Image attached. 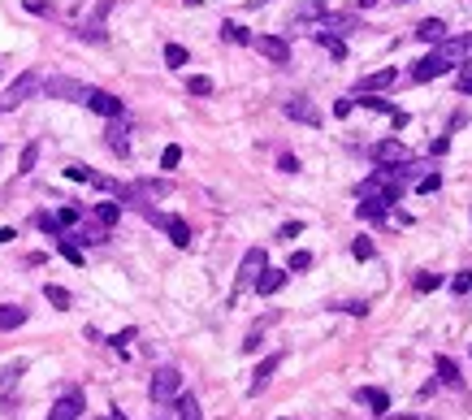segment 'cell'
Here are the masks:
<instances>
[{
  "instance_id": "6da1fadb",
  "label": "cell",
  "mask_w": 472,
  "mask_h": 420,
  "mask_svg": "<svg viewBox=\"0 0 472 420\" xmlns=\"http://www.w3.org/2000/svg\"><path fill=\"white\" fill-rule=\"evenodd\" d=\"M147 394H152V403H174L178 394H182V373L178 369H156L152 373V386H147Z\"/></svg>"
},
{
  "instance_id": "7a4b0ae2",
  "label": "cell",
  "mask_w": 472,
  "mask_h": 420,
  "mask_svg": "<svg viewBox=\"0 0 472 420\" xmlns=\"http://www.w3.org/2000/svg\"><path fill=\"white\" fill-rule=\"evenodd\" d=\"M35 91H39V74H35V70L18 74V78H14V83L5 87V95H0V113H14L18 104H22V100H31Z\"/></svg>"
},
{
  "instance_id": "3957f363",
  "label": "cell",
  "mask_w": 472,
  "mask_h": 420,
  "mask_svg": "<svg viewBox=\"0 0 472 420\" xmlns=\"http://www.w3.org/2000/svg\"><path fill=\"white\" fill-rule=\"evenodd\" d=\"M369 156H373L377 165H386V169L411 165V152H407V143H399V139H382V143H373V147H369Z\"/></svg>"
},
{
  "instance_id": "277c9868",
  "label": "cell",
  "mask_w": 472,
  "mask_h": 420,
  "mask_svg": "<svg viewBox=\"0 0 472 420\" xmlns=\"http://www.w3.org/2000/svg\"><path fill=\"white\" fill-rule=\"evenodd\" d=\"M39 91H43V95H52V100H78V104H83V95H87V83L57 74V78H39Z\"/></svg>"
},
{
  "instance_id": "5b68a950",
  "label": "cell",
  "mask_w": 472,
  "mask_h": 420,
  "mask_svg": "<svg viewBox=\"0 0 472 420\" xmlns=\"http://www.w3.org/2000/svg\"><path fill=\"white\" fill-rule=\"evenodd\" d=\"M451 70H455V65H451V61L442 57V52L434 48L429 57H421V61L411 65V83H434V78H442V74H451Z\"/></svg>"
},
{
  "instance_id": "8992f818",
  "label": "cell",
  "mask_w": 472,
  "mask_h": 420,
  "mask_svg": "<svg viewBox=\"0 0 472 420\" xmlns=\"http://www.w3.org/2000/svg\"><path fill=\"white\" fill-rule=\"evenodd\" d=\"M83 104H87L91 113H100V117H122V113H126V109H122V100H117L113 91H100V87H87Z\"/></svg>"
},
{
  "instance_id": "52a82bcc",
  "label": "cell",
  "mask_w": 472,
  "mask_h": 420,
  "mask_svg": "<svg viewBox=\"0 0 472 420\" xmlns=\"http://www.w3.org/2000/svg\"><path fill=\"white\" fill-rule=\"evenodd\" d=\"M282 113H286L290 122H303V126H321V109H317V104H312L308 95L286 100V104H282Z\"/></svg>"
},
{
  "instance_id": "ba28073f",
  "label": "cell",
  "mask_w": 472,
  "mask_h": 420,
  "mask_svg": "<svg viewBox=\"0 0 472 420\" xmlns=\"http://www.w3.org/2000/svg\"><path fill=\"white\" fill-rule=\"evenodd\" d=\"M265 265H269L265 247H251V251L243 256V265H238V282H234V286H238V290H243V286H251V282H256L260 273H265Z\"/></svg>"
},
{
  "instance_id": "9c48e42d",
  "label": "cell",
  "mask_w": 472,
  "mask_h": 420,
  "mask_svg": "<svg viewBox=\"0 0 472 420\" xmlns=\"http://www.w3.org/2000/svg\"><path fill=\"white\" fill-rule=\"evenodd\" d=\"M256 48H260V57H269L273 65H286L290 61V43L282 39V35H260V39H251Z\"/></svg>"
},
{
  "instance_id": "30bf717a",
  "label": "cell",
  "mask_w": 472,
  "mask_h": 420,
  "mask_svg": "<svg viewBox=\"0 0 472 420\" xmlns=\"http://www.w3.org/2000/svg\"><path fill=\"white\" fill-rule=\"evenodd\" d=\"M78 416H83V394L78 390L61 394L57 403H52V411H48V420H78Z\"/></svg>"
},
{
  "instance_id": "8fae6325",
  "label": "cell",
  "mask_w": 472,
  "mask_h": 420,
  "mask_svg": "<svg viewBox=\"0 0 472 420\" xmlns=\"http://www.w3.org/2000/svg\"><path fill=\"white\" fill-rule=\"evenodd\" d=\"M282 369V355H269V359H260L256 364V373H251V386H247V394H260L269 382H273V373Z\"/></svg>"
},
{
  "instance_id": "7c38bea8",
  "label": "cell",
  "mask_w": 472,
  "mask_h": 420,
  "mask_svg": "<svg viewBox=\"0 0 472 420\" xmlns=\"http://www.w3.org/2000/svg\"><path fill=\"white\" fill-rule=\"evenodd\" d=\"M251 286H256V295H278V290L286 286V269H269V265H265V273H260Z\"/></svg>"
},
{
  "instance_id": "4fadbf2b",
  "label": "cell",
  "mask_w": 472,
  "mask_h": 420,
  "mask_svg": "<svg viewBox=\"0 0 472 420\" xmlns=\"http://www.w3.org/2000/svg\"><path fill=\"white\" fill-rule=\"evenodd\" d=\"M104 143H109L117 156H130V139H126V126H122V117H109V130H104Z\"/></svg>"
},
{
  "instance_id": "5bb4252c",
  "label": "cell",
  "mask_w": 472,
  "mask_h": 420,
  "mask_svg": "<svg viewBox=\"0 0 472 420\" xmlns=\"http://www.w3.org/2000/svg\"><path fill=\"white\" fill-rule=\"evenodd\" d=\"M321 31H330V35L342 39V35L355 31V14H325V18H321Z\"/></svg>"
},
{
  "instance_id": "9a60e30c",
  "label": "cell",
  "mask_w": 472,
  "mask_h": 420,
  "mask_svg": "<svg viewBox=\"0 0 472 420\" xmlns=\"http://www.w3.org/2000/svg\"><path fill=\"white\" fill-rule=\"evenodd\" d=\"M161 230L174 238V247H191V226H187L182 217H165V221H161Z\"/></svg>"
},
{
  "instance_id": "2e32d148",
  "label": "cell",
  "mask_w": 472,
  "mask_h": 420,
  "mask_svg": "<svg viewBox=\"0 0 472 420\" xmlns=\"http://www.w3.org/2000/svg\"><path fill=\"white\" fill-rule=\"evenodd\" d=\"M355 399H360V403H369L377 416H386V411H390V394H386V390H377V386H369V390H355Z\"/></svg>"
},
{
  "instance_id": "e0dca14e",
  "label": "cell",
  "mask_w": 472,
  "mask_h": 420,
  "mask_svg": "<svg viewBox=\"0 0 472 420\" xmlns=\"http://www.w3.org/2000/svg\"><path fill=\"white\" fill-rule=\"evenodd\" d=\"M416 35H421L425 43H442V39H446V22H442V18H425L421 26H416Z\"/></svg>"
},
{
  "instance_id": "ac0fdd59",
  "label": "cell",
  "mask_w": 472,
  "mask_h": 420,
  "mask_svg": "<svg viewBox=\"0 0 472 420\" xmlns=\"http://www.w3.org/2000/svg\"><path fill=\"white\" fill-rule=\"evenodd\" d=\"M18 325H26V308H18V303H0V330H18Z\"/></svg>"
},
{
  "instance_id": "d6986e66",
  "label": "cell",
  "mask_w": 472,
  "mask_h": 420,
  "mask_svg": "<svg viewBox=\"0 0 472 420\" xmlns=\"http://www.w3.org/2000/svg\"><path fill=\"white\" fill-rule=\"evenodd\" d=\"M438 52H442V57L451 61V65H459L463 57H468V39H442V43H434Z\"/></svg>"
},
{
  "instance_id": "ffe728a7",
  "label": "cell",
  "mask_w": 472,
  "mask_h": 420,
  "mask_svg": "<svg viewBox=\"0 0 472 420\" xmlns=\"http://www.w3.org/2000/svg\"><path fill=\"white\" fill-rule=\"evenodd\" d=\"M355 217H360V221H382V217H386V204H382V199H360V204H355Z\"/></svg>"
},
{
  "instance_id": "44dd1931",
  "label": "cell",
  "mask_w": 472,
  "mask_h": 420,
  "mask_svg": "<svg viewBox=\"0 0 472 420\" xmlns=\"http://www.w3.org/2000/svg\"><path fill=\"white\" fill-rule=\"evenodd\" d=\"M325 0H303V5L295 9V22H312V18H325Z\"/></svg>"
},
{
  "instance_id": "7402d4cb",
  "label": "cell",
  "mask_w": 472,
  "mask_h": 420,
  "mask_svg": "<svg viewBox=\"0 0 472 420\" xmlns=\"http://www.w3.org/2000/svg\"><path fill=\"white\" fill-rule=\"evenodd\" d=\"M174 403H178V420H204V411H199L195 394H178Z\"/></svg>"
},
{
  "instance_id": "603a6c76",
  "label": "cell",
  "mask_w": 472,
  "mask_h": 420,
  "mask_svg": "<svg viewBox=\"0 0 472 420\" xmlns=\"http://www.w3.org/2000/svg\"><path fill=\"white\" fill-rule=\"evenodd\" d=\"M43 299H48V303H52V308H61V312H65V308H70V303H74V295H70V290H65V286H52V282H48V286H43Z\"/></svg>"
},
{
  "instance_id": "cb8c5ba5",
  "label": "cell",
  "mask_w": 472,
  "mask_h": 420,
  "mask_svg": "<svg viewBox=\"0 0 472 420\" xmlns=\"http://www.w3.org/2000/svg\"><path fill=\"white\" fill-rule=\"evenodd\" d=\"M438 377L446 382V386H459L463 377H459V364L451 359V355H438Z\"/></svg>"
},
{
  "instance_id": "d4e9b609",
  "label": "cell",
  "mask_w": 472,
  "mask_h": 420,
  "mask_svg": "<svg viewBox=\"0 0 472 420\" xmlns=\"http://www.w3.org/2000/svg\"><path fill=\"white\" fill-rule=\"evenodd\" d=\"M394 78H399V70H382V74H369V78L360 83V91H382V87H390Z\"/></svg>"
},
{
  "instance_id": "484cf974",
  "label": "cell",
  "mask_w": 472,
  "mask_h": 420,
  "mask_svg": "<svg viewBox=\"0 0 472 420\" xmlns=\"http://www.w3.org/2000/svg\"><path fill=\"white\" fill-rule=\"evenodd\" d=\"M187 61H191V52H187L182 43H165V65H169V70H182Z\"/></svg>"
},
{
  "instance_id": "4316f807",
  "label": "cell",
  "mask_w": 472,
  "mask_h": 420,
  "mask_svg": "<svg viewBox=\"0 0 472 420\" xmlns=\"http://www.w3.org/2000/svg\"><path fill=\"white\" fill-rule=\"evenodd\" d=\"M317 43H321V48H330V57H338V61L347 57V43H342L338 35H330V31H317Z\"/></svg>"
},
{
  "instance_id": "83f0119b",
  "label": "cell",
  "mask_w": 472,
  "mask_h": 420,
  "mask_svg": "<svg viewBox=\"0 0 472 420\" xmlns=\"http://www.w3.org/2000/svg\"><path fill=\"white\" fill-rule=\"evenodd\" d=\"M117 217H122V204H100L95 208V221L100 226H117Z\"/></svg>"
},
{
  "instance_id": "f1b7e54d",
  "label": "cell",
  "mask_w": 472,
  "mask_h": 420,
  "mask_svg": "<svg viewBox=\"0 0 472 420\" xmlns=\"http://www.w3.org/2000/svg\"><path fill=\"white\" fill-rule=\"evenodd\" d=\"M22 373H26V359H14V364H5V369H0V386H14Z\"/></svg>"
},
{
  "instance_id": "f546056e",
  "label": "cell",
  "mask_w": 472,
  "mask_h": 420,
  "mask_svg": "<svg viewBox=\"0 0 472 420\" xmlns=\"http://www.w3.org/2000/svg\"><path fill=\"white\" fill-rule=\"evenodd\" d=\"M221 39H230V43H251V35H247L238 22H221Z\"/></svg>"
},
{
  "instance_id": "4dcf8cb0",
  "label": "cell",
  "mask_w": 472,
  "mask_h": 420,
  "mask_svg": "<svg viewBox=\"0 0 472 420\" xmlns=\"http://www.w3.org/2000/svg\"><path fill=\"white\" fill-rule=\"evenodd\" d=\"M135 191H139V195H147V199H152V195H169V182H156V178H143V182L135 187Z\"/></svg>"
},
{
  "instance_id": "1f68e13d",
  "label": "cell",
  "mask_w": 472,
  "mask_h": 420,
  "mask_svg": "<svg viewBox=\"0 0 472 420\" xmlns=\"http://www.w3.org/2000/svg\"><path fill=\"white\" fill-rule=\"evenodd\" d=\"M57 251L70 260V265H83V251H78V243H74V238H57Z\"/></svg>"
},
{
  "instance_id": "d6a6232c",
  "label": "cell",
  "mask_w": 472,
  "mask_h": 420,
  "mask_svg": "<svg viewBox=\"0 0 472 420\" xmlns=\"http://www.w3.org/2000/svg\"><path fill=\"white\" fill-rule=\"evenodd\" d=\"M182 165V147L178 143H169L165 152H161V169H178Z\"/></svg>"
},
{
  "instance_id": "836d02e7",
  "label": "cell",
  "mask_w": 472,
  "mask_h": 420,
  "mask_svg": "<svg viewBox=\"0 0 472 420\" xmlns=\"http://www.w3.org/2000/svg\"><path fill=\"white\" fill-rule=\"evenodd\" d=\"M35 226H39L43 234H52V238H61V221L52 217V213H39V217H35Z\"/></svg>"
},
{
  "instance_id": "e575fe53",
  "label": "cell",
  "mask_w": 472,
  "mask_h": 420,
  "mask_svg": "<svg viewBox=\"0 0 472 420\" xmlns=\"http://www.w3.org/2000/svg\"><path fill=\"white\" fill-rule=\"evenodd\" d=\"M187 91H191V95H213V78L195 74V78H187Z\"/></svg>"
},
{
  "instance_id": "d590c367",
  "label": "cell",
  "mask_w": 472,
  "mask_h": 420,
  "mask_svg": "<svg viewBox=\"0 0 472 420\" xmlns=\"http://www.w3.org/2000/svg\"><path fill=\"white\" fill-rule=\"evenodd\" d=\"M35 161H39V143H26L22 161H18V174H31V169H35Z\"/></svg>"
},
{
  "instance_id": "8d00e7d4",
  "label": "cell",
  "mask_w": 472,
  "mask_h": 420,
  "mask_svg": "<svg viewBox=\"0 0 472 420\" xmlns=\"http://www.w3.org/2000/svg\"><path fill=\"white\" fill-rule=\"evenodd\" d=\"M303 269H312V251H295L286 265V273H303Z\"/></svg>"
},
{
  "instance_id": "74e56055",
  "label": "cell",
  "mask_w": 472,
  "mask_h": 420,
  "mask_svg": "<svg viewBox=\"0 0 472 420\" xmlns=\"http://www.w3.org/2000/svg\"><path fill=\"white\" fill-rule=\"evenodd\" d=\"M438 286H442L438 273H421V278H416V290H421V295H429V290H438Z\"/></svg>"
},
{
  "instance_id": "f35d334b",
  "label": "cell",
  "mask_w": 472,
  "mask_h": 420,
  "mask_svg": "<svg viewBox=\"0 0 472 420\" xmlns=\"http://www.w3.org/2000/svg\"><path fill=\"white\" fill-rule=\"evenodd\" d=\"M438 187H442V174H425L421 182H416V191H421V195H434Z\"/></svg>"
},
{
  "instance_id": "ab89813d",
  "label": "cell",
  "mask_w": 472,
  "mask_h": 420,
  "mask_svg": "<svg viewBox=\"0 0 472 420\" xmlns=\"http://www.w3.org/2000/svg\"><path fill=\"white\" fill-rule=\"evenodd\" d=\"M351 251H355V260H373V251H377V247H373L369 238H355V243H351Z\"/></svg>"
},
{
  "instance_id": "60d3db41",
  "label": "cell",
  "mask_w": 472,
  "mask_h": 420,
  "mask_svg": "<svg viewBox=\"0 0 472 420\" xmlns=\"http://www.w3.org/2000/svg\"><path fill=\"white\" fill-rule=\"evenodd\" d=\"M91 174H95V169H87V165H70V169H65L70 182H91Z\"/></svg>"
},
{
  "instance_id": "b9f144b4",
  "label": "cell",
  "mask_w": 472,
  "mask_h": 420,
  "mask_svg": "<svg viewBox=\"0 0 472 420\" xmlns=\"http://www.w3.org/2000/svg\"><path fill=\"white\" fill-rule=\"evenodd\" d=\"M451 290H455V295H468V290H472V273H455Z\"/></svg>"
},
{
  "instance_id": "7bdbcfd3",
  "label": "cell",
  "mask_w": 472,
  "mask_h": 420,
  "mask_svg": "<svg viewBox=\"0 0 472 420\" xmlns=\"http://www.w3.org/2000/svg\"><path fill=\"white\" fill-rule=\"evenodd\" d=\"M342 312H351V317H369V303H360V299H351V303H338Z\"/></svg>"
},
{
  "instance_id": "ee69618b",
  "label": "cell",
  "mask_w": 472,
  "mask_h": 420,
  "mask_svg": "<svg viewBox=\"0 0 472 420\" xmlns=\"http://www.w3.org/2000/svg\"><path fill=\"white\" fill-rule=\"evenodd\" d=\"M78 217H83V213H78V208H61V213H57V221H61V226H74Z\"/></svg>"
},
{
  "instance_id": "f6af8a7d",
  "label": "cell",
  "mask_w": 472,
  "mask_h": 420,
  "mask_svg": "<svg viewBox=\"0 0 472 420\" xmlns=\"http://www.w3.org/2000/svg\"><path fill=\"white\" fill-rule=\"evenodd\" d=\"M295 234H303V221H286V226H282V234H278V238H295Z\"/></svg>"
},
{
  "instance_id": "bcb514c9",
  "label": "cell",
  "mask_w": 472,
  "mask_h": 420,
  "mask_svg": "<svg viewBox=\"0 0 472 420\" xmlns=\"http://www.w3.org/2000/svg\"><path fill=\"white\" fill-rule=\"evenodd\" d=\"M243 351H247V355H251V351H260V330H251V334H247V342H243Z\"/></svg>"
},
{
  "instance_id": "7dc6e473",
  "label": "cell",
  "mask_w": 472,
  "mask_h": 420,
  "mask_svg": "<svg viewBox=\"0 0 472 420\" xmlns=\"http://www.w3.org/2000/svg\"><path fill=\"white\" fill-rule=\"evenodd\" d=\"M446 147H451V139H434V143H429L434 156H446Z\"/></svg>"
},
{
  "instance_id": "c3c4849f",
  "label": "cell",
  "mask_w": 472,
  "mask_h": 420,
  "mask_svg": "<svg viewBox=\"0 0 472 420\" xmlns=\"http://www.w3.org/2000/svg\"><path fill=\"white\" fill-rule=\"evenodd\" d=\"M130 338H135V330H126V334H117V338H109V347H117V351H122V347H126Z\"/></svg>"
},
{
  "instance_id": "681fc988",
  "label": "cell",
  "mask_w": 472,
  "mask_h": 420,
  "mask_svg": "<svg viewBox=\"0 0 472 420\" xmlns=\"http://www.w3.org/2000/svg\"><path fill=\"white\" fill-rule=\"evenodd\" d=\"M22 5H26L31 14H48V0H22Z\"/></svg>"
},
{
  "instance_id": "f907efd6",
  "label": "cell",
  "mask_w": 472,
  "mask_h": 420,
  "mask_svg": "<svg viewBox=\"0 0 472 420\" xmlns=\"http://www.w3.org/2000/svg\"><path fill=\"white\" fill-rule=\"evenodd\" d=\"M351 109H355V100H338V104H334V113H338V117H347Z\"/></svg>"
},
{
  "instance_id": "816d5d0a",
  "label": "cell",
  "mask_w": 472,
  "mask_h": 420,
  "mask_svg": "<svg viewBox=\"0 0 472 420\" xmlns=\"http://www.w3.org/2000/svg\"><path fill=\"white\" fill-rule=\"evenodd\" d=\"M382 420H429V416H382Z\"/></svg>"
},
{
  "instance_id": "f5cc1de1",
  "label": "cell",
  "mask_w": 472,
  "mask_h": 420,
  "mask_svg": "<svg viewBox=\"0 0 472 420\" xmlns=\"http://www.w3.org/2000/svg\"><path fill=\"white\" fill-rule=\"evenodd\" d=\"M459 91H463V95H472V78H459Z\"/></svg>"
},
{
  "instance_id": "db71d44e",
  "label": "cell",
  "mask_w": 472,
  "mask_h": 420,
  "mask_svg": "<svg viewBox=\"0 0 472 420\" xmlns=\"http://www.w3.org/2000/svg\"><path fill=\"white\" fill-rule=\"evenodd\" d=\"M109 420H126V416H122V411H109Z\"/></svg>"
},
{
  "instance_id": "11a10c76",
  "label": "cell",
  "mask_w": 472,
  "mask_h": 420,
  "mask_svg": "<svg viewBox=\"0 0 472 420\" xmlns=\"http://www.w3.org/2000/svg\"><path fill=\"white\" fill-rule=\"evenodd\" d=\"M260 5H269V0H251V9H260Z\"/></svg>"
},
{
  "instance_id": "9f6ffc18",
  "label": "cell",
  "mask_w": 472,
  "mask_h": 420,
  "mask_svg": "<svg viewBox=\"0 0 472 420\" xmlns=\"http://www.w3.org/2000/svg\"><path fill=\"white\" fill-rule=\"evenodd\" d=\"M468 43H472V39H468Z\"/></svg>"
}]
</instances>
